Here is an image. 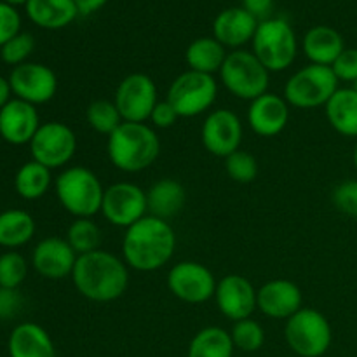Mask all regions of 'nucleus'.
Returning a JSON list of instances; mask_svg holds the SVG:
<instances>
[{
	"label": "nucleus",
	"mask_w": 357,
	"mask_h": 357,
	"mask_svg": "<svg viewBox=\"0 0 357 357\" xmlns=\"http://www.w3.org/2000/svg\"><path fill=\"white\" fill-rule=\"evenodd\" d=\"M302 289L288 279L265 282L257 293V309L271 319L288 321L302 309Z\"/></svg>",
	"instance_id": "19"
},
{
	"label": "nucleus",
	"mask_w": 357,
	"mask_h": 357,
	"mask_svg": "<svg viewBox=\"0 0 357 357\" xmlns=\"http://www.w3.org/2000/svg\"><path fill=\"white\" fill-rule=\"evenodd\" d=\"M176 250V234L166 220L152 215L126 229L122 239V255L128 267L138 272H153L162 268Z\"/></svg>",
	"instance_id": "1"
},
{
	"label": "nucleus",
	"mask_w": 357,
	"mask_h": 357,
	"mask_svg": "<svg viewBox=\"0 0 357 357\" xmlns=\"http://www.w3.org/2000/svg\"><path fill=\"white\" fill-rule=\"evenodd\" d=\"M230 337H232L234 347L241 352H248V354L260 351L265 344L264 328L258 321L251 319V317L234 323Z\"/></svg>",
	"instance_id": "33"
},
{
	"label": "nucleus",
	"mask_w": 357,
	"mask_h": 357,
	"mask_svg": "<svg viewBox=\"0 0 357 357\" xmlns=\"http://www.w3.org/2000/svg\"><path fill=\"white\" fill-rule=\"evenodd\" d=\"M23 309V296L17 289L0 288V321L13 319Z\"/></svg>",
	"instance_id": "40"
},
{
	"label": "nucleus",
	"mask_w": 357,
	"mask_h": 357,
	"mask_svg": "<svg viewBox=\"0 0 357 357\" xmlns=\"http://www.w3.org/2000/svg\"><path fill=\"white\" fill-rule=\"evenodd\" d=\"M51 169L33 159L30 162H24L14 176V188L24 201H37V199L44 197L51 188Z\"/></svg>",
	"instance_id": "30"
},
{
	"label": "nucleus",
	"mask_w": 357,
	"mask_h": 357,
	"mask_svg": "<svg viewBox=\"0 0 357 357\" xmlns=\"http://www.w3.org/2000/svg\"><path fill=\"white\" fill-rule=\"evenodd\" d=\"M337 91L338 79L331 66L310 63L289 77L282 96L289 107L310 110V108L324 107Z\"/></svg>",
	"instance_id": "8"
},
{
	"label": "nucleus",
	"mask_w": 357,
	"mask_h": 357,
	"mask_svg": "<svg viewBox=\"0 0 357 357\" xmlns=\"http://www.w3.org/2000/svg\"><path fill=\"white\" fill-rule=\"evenodd\" d=\"M260 21L244 7L222 10L213 23V37L225 47L239 49L253 40Z\"/></svg>",
	"instance_id": "21"
},
{
	"label": "nucleus",
	"mask_w": 357,
	"mask_h": 357,
	"mask_svg": "<svg viewBox=\"0 0 357 357\" xmlns=\"http://www.w3.org/2000/svg\"><path fill=\"white\" fill-rule=\"evenodd\" d=\"M218 96V82L209 73L187 72L180 73L171 82L167 98L180 117H197L213 107Z\"/></svg>",
	"instance_id": "9"
},
{
	"label": "nucleus",
	"mask_w": 357,
	"mask_h": 357,
	"mask_svg": "<svg viewBox=\"0 0 357 357\" xmlns=\"http://www.w3.org/2000/svg\"><path fill=\"white\" fill-rule=\"evenodd\" d=\"M70 278L84 298L96 303L115 302L124 295L129 284L126 261L103 250L80 255Z\"/></svg>",
	"instance_id": "2"
},
{
	"label": "nucleus",
	"mask_w": 357,
	"mask_h": 357,
	"mask_svg": "<svg viewBox=\"0 0 357 357\" xmlns=\"http://www.w3.org/2000/svg\"><path fill=\"white\" fill-rule=\"evenodd\" d=\"M21 31V16L16 7L0 2V47Z\"/></svg>",
	"instance_id": "38"
},
{
	"label": "nucleus",
	"mask_w": 357,
	"mask_h": 357,
	"mask_svg": "<svg viewBox=\"0 0 357 357\" xmlns=\"http://www.w3.org/2000/svg\"><path fill=\"white\" fill-rule=\"evenodd\" d=\"M248 122L255 135L272 138L284 131L289 122V105L284 96L265 93L264 96L251 101L248 110Z\"/></svg>",
	"instance_id": "20"
},
{
	"label": "nucleus",
	"mask_w": 357,
	"mask_h": 357,
	"mask_svg": "<svg viewBox=\"0 0 357 357\" xmlns=\"http://www.w3.org/2000/svg\"><path fill=\"white\" fill-rule=\"evenodd\" d=\"M234 342L230 331L218 326L202 328L194 335L188 345L187 357H232Z\"/></svg>",
	"instance_id": "29"
},
{
	"label": "nucleus",
	"mask_w": 357,
	"mask_h": 357,
	"mask_svg": "<svg viewBox=\"0 0 357 357\" xmlns=\"http://www.w3.org/2000/svg\"><path fill=\"white\" fill-rule=\"evenodd\" d=\"M331 128L345 138H357V91L354 87H338L324 105Z\"/></svg>",
	"instance_id": "25"
},
{
	"label": "nucleus",
	"mask_w": 357,
	"mask_h": 357,
	"mask_svg": "<svg viewBox=\"0 0 357 357\" xmlns=\"http://www.w3.org/2000/svg\"><path fill=\"white\" fill-rule=\"evenodd\" d=\"M225 169L236 183H251L258 176V162L250 152L237 150L225 159Z\"/></svg>",
	"instance_id": "35"
},
{
	"label": "nucleus",
	"mask_w": 357,
	"mask_h": 357,
	"mask_svg": "<svg viewBox=\"0 0 357 357\" xmlns=\"http://www.w3.org/2000/svg\"><path fill=\"white\" fill-rule=\"evenodd\" d=\"M216 279L206 265L199 261H180L167 274V288L185 303H204L215 298Z\"/></svg>",
	"instance_id": "13"
},
{
	"label": "nucleus",
	"mask_w": 357,
	"mask_h": 357,
	"mask_svg": "<svg viewBox=\"0 0 357 357\" xmlns=\"http://www.w3.org/2000/svg\"><path fill=\"white\" fill-rule=\"evenodd\" d=\"M257 293L258 289H255L250 279L239 274H229L216 284L215 302L227 319L237 323L250 319L257 310Z\"/></svg>",
	"instance_id": "16"
},
{
	"label": "nucleus",
	"mask_w": 357,
	"mask_h": 357,
	"mask_svg": "<svg viewBox=\"0 0 357 357\" xmlns=\"http://www.w3.org/2000/svg\"><path fill=\"white\" fill-rule=\"evenodd\" d=\"M9 357H56L51 335L37 323H21L7 340Z\"/></svg>",
	"instance_id": "22"
},
{
	"label": "nucleus",
	"mask_w": 357,
	"mask_h": 357,
	"mask_svg": "<svg viewBox=\"0 0 357 357\" xmlns=\"http://www.w3.org/2000/svg\"><path fill=\"white\" fill-rule=\"evenodd\" d=\"M79 255L73 251L68 241L61 237H45L31 253V265L42 278L59 281L72 275Z\"/></svg>",
	"instance_id": "17"
},
{
	"label": "nucleus",
	"mask_w": 357,
	"mask_h": 357,
	"mask_svg": "<svg viewBox=\"0 0 357 357\" xmlns=\"http://www.w3.org/2000/svg\"><path fill=\"white\" fill-rule=\"evenodd\" d=\"M2 2H6V3H10V6H14V7H16V6H23V3H24V6H26V2H28V0H2Z\"/></svg>",
	"instance_id": "45"
},
{
	"label": "nucleus",
	"mask_w": 357,
	"mask_h": 357,
	"mask_svg": "<svg viewBox=\"0 0 357 357\" xmlns=\"http://www.w3.org/2000/svg\"><path fill=\"white\" fill-rule=\"evenodd\" d=\"M24 7L31 23L44 30H61L79 16L73 0H28Z\"/></svg>",
	"instance_id": "26"
},
{
	"label": "nucleus",
	"mask_w": 357,
	"mask_h": 357,
	"mask_svg": "<svg viewBox=\"0 0 357 357\" xmlns=\"http://www.w3.org/2000/svg\"><path fill=\"white\" fill-rule=\"evenodd\" d=\"M108 159L124 173H139L152 166L160 153L155 129L145 122H122L107 143Z\"/></svg>",
	"instance_id": "3"
},
{
	"label": "nucleus",
	"mask_w": 357,
	"mask_h": 357,
	"mask_svg": "<svg viewBox=\"0 0 357 357\" xmlns=\"http://www.w3.org/2000/svg\"><path fill=\"white\" fill-rule=\"evenodd\" d=\"M40 126L37 107L23 100L13 98L0 110V138L9 145H30Z\"/></svg>",
	"instance_id": "18"
},
{
	"label": "nucleus",
	"mask_w": 357,
	"mask_h": 357,
	"mask_svg": "<svg viewBox=\"0 0 357 357\" xmlns=\"http://www.w3.org/2000/svg\"><path fill=\"white\" fill-rule=\"evenodd\" d=\"M243 7L257 20L264 21L268 20V14L274 7V0H243Z\"/></svg>",
	"instance_id": "42"
},
{
	"label": "nucleus",
	"mask_w": 357,
	"mask_h": 357,
	"mask_svg": "<svg viewBox=\"0 0 357 357\" xmlns=\"http://www.w3.org/2000/svg\"><path fill=\"white\" fill-rule=\"evenodd\" d=\"M35 220L23 209H7L0 213V246L16 250L30 243L35 236Z\"/></svg>",
	"instance_id": "28"
},
{
	"label": "nucleus",
	"mask_w": 357,
	"mask_h": 357,
	"mask_svg": "<svg viewBox=\"0 0 357 357\" xmlns=\"http://www.w3.org/2000/svg\"><path fill=\"white\" fill-rule=\"evenodd\" d=\"M251 44L253 54L268 72H284L293 65L298 52L295 31L282 17H268L260 21Z\"/></svg>",
	"instance_id": "5"
},
{
	"label": "nucleus",
	"mask_w": 357,
	"mask_h": 357,
	"mask_svg": "<svg viewBox=\"0 0 357 357\" xmlns=\"http://www.w3.org/2000/svg\"><path fill=\"white\" fill-rule=\"evenodd\" d=\"M10 100H13V91H10L9 79L0 75V110H2Z\"/></svg>",
	"instance_id": "44"
},
{
	"label": "nucleus",
	"mask_w": 357,
	"mask_h": 357,
	"mask_svg": "<svg viewBox=\"0 0 357 357\" xmlns=\"http://www.w3.org/2000/svg\"><path fill=\"white\" fill-rule=\"evenodd\" d=\"M114 103L124 122H146L159 103L155 82L145 73H131L119 82Z\"/></svg>",
	"instance_id": "11"
},
{
	"label": "nucleus",
	"mask_w": 357,
	"mask_h": 357,
	"mask_svg": "<svg viewBox=\"0 0 357 357\" xmlns=\"http://www.w3.org/2000/svg\"><path fill=\"white\" fill-rule=\"evenodd\" d=\"M54 190L59 204L75 218H93L101 213L105 188L100 178L84 166H70L58 174Z\"/></svg>",
	"instance_id": "4"
},
{
	"label": "nucleus",
	"mask_w": 357,
	"mask_h": 357,
	"mask_svg": "<svg viewBox=\"0 0 357 357\" xmlns=\"http://www.w3.org/2000/svg\"><path fill=\"white\" fill-rule=\"evenodd\" d=\"M344 49V37L326 24L310 28L303 37V52L314 65L331 66Z\"/></svg>",
	"instance_id": "23"
},
{
	"label": "nucleus",
	"mask_w": 357,
	"mask_h": 357,
	"mask_svg": "<svg viewBox=\"0 0 357 357\" xmlns=\"http://www.w3.org/2000/svg\"><path fill=\"white\" fill-rule=\"evenodd\" d=\"M220 79L225 89L239 100L253 101L268 93L271 72L261 65L253 51L236 49L227 54L220 70Z\"/></svg>",
	"instance_id": "6"
},
{
	"label": "nucleus",
	"mask_w": 357,
	"mask_h": 357,
	"mask_svg": "<svg viewBox=\"0 0 357 357\" xmlns=\"http://www.w3.org/2000/svg\"><path fill=\"white\" fill-rule=\"evenodd\" d=\"M146 192L142 187L129 181H121L105 188L101 215L112 225L129 229L136 222L146 216Z\"/></svg>",
	"instance_id": "12"
},
{
	"label": "nucleus",
	"mask_w": 357,
	"mask_h": 357,
	"mask_svg": "<svg viewBox=\"0 0 357 357\" xmlns=\"http://www.w3.org/2000/svg\"><path fill=\"white\" fill-rule=\"evenodd\" d=\"M9 84L14 98L35 107L49 103L58 91L56 73L47 65L33 61L14 66L9 73Z\"/></svg>",
	"instance_id": "14"
},
{
	"label": "nucleus",
	"mask_w": 357,
	"mask_h": 357,
	"mask_svg": "<svg viewBox=\"0 0 357 357\" xmlns=\"http://www.w3.org/2000/svg\"><path fill=\"white\" fill-rule=\"evenodd\" d=\"M35 49V38L33 35L24 33V31H20L16 37L10 38L7 44H3L0 47V58L6 65L20 66L23 63L28 61V58L31 56Z\"/></svg>",
	"instance_id": "36"
},
{
	"label": "nucleus",
	"mask_w": 357,
	"mask_h": 357,
	"mask_svg": "<svg viewBox=\"0 0 357 357\" xmlns=\"http://www.w3.org/2000/svg\"><path fill=\"white\" fill-rule=\"evenodd\" d=\"M354 166L357 169V143H356V149H354Z\"/></svg>",
	"instance_id": "46"
},
{
	"label": "nucleus",
	"mask_w": 357,
	"mask_h": 357,
	"mask_svg": "<svg viewBox=\"0 0 357 357\" xmlns=\"http://www.w3.org/2000/svg\"><path fill=\"white\" fill-rule=\"evenodd\" d=\"M188 68L194 72L201 73H213L220 72L227 59L225 45L220 44L215 37H201L195 38L185 52Z\"/></svg>",
	"instance_id": "27"
},
{
	"label": "nucleus",
	"mask_w": 357,
	"mask_h": 357,
	"mask_svg": "<svg viewBox=\"0 0 357 357\" xmlns=\"http://www.w3.org/2000/svg\"><path fill=\"white\" fill-rule=\"evenodd\" d=\"M66 241L77 255H87L100 250L101 230L93 218H75L66 230Z\"/></svg>",
	"instance_id": "31"
},
{
	"label": "nucleus",
	"mask_w": 357,
	"mask_h": 357,
	"mask_svg": "<svg viewBox=\"0 0 357 357\" xmlns=\"http://www.w3.org/2000/svg\"><path fill=\"white\" fill-rule=\"evenodd\" d=\"M352 87H354V89L357 91V80H356V82H354V84H352Z\"/></svg>",
	"instance_id": "47"
},
{
	"label": "nucleus",
	"mask_w": 357,
	"mask_h": 357,
	"mask_svg": "<svg viewBox=\"0 0 357 357\" xmlns=\"http://www.w3.org/2000/svg\"><path fill=\"white\" fill-rule=\"evenodd\" d=\"M28 275V264L17 251L0 255V288L17 289Z\"/></svg>",
	"instance_id": "34"
},
{
	"label": "nucleus",
	"mask_w": 357,
	"mask_h": 357,
	"mask_svg": "<svg viewBox=\"0 0 357 357\" xmlns=\"http://www.w3.org/2000/svg\"><path fill=\"white\" fill-rule=\"evenodd\" d=\"M243 122L237 117L236 112L229 108L213 110L206 117L201 129V139L204 149L215 157H229L234 152L241 150L243 143Z\"/></svg>",
	"instance_id": "15"
},
{
	"label": "nucleus",
	"mask_w": 357,
	"mask_h": 357,
	"mask_svg": "<svg viewBox=\"0 0 357 357\" xmlns=\"http://www.w3.org/2000/svg\"><path fill=\"white\" fill-rule=\"evenodd\" d=\"M284 340L298 357H321L333 342V330L324 314L302 307L286 321Z\"/></svg>",
	"instance_id": "7"
},
{
	"label": "nucleus",
	"mask_w": 357,
	"mask_h": 357,
	"mask_svg": "<svg viewBox=\"0 0 357 357\" xmlns=\"http://www.w3.org/2000/svg\"><path fill=\"white\" fill-rule=\"evenodd\" d=\"M178 119H180V115H178V112L174 110L173 105H171L167 100H164L155 105V108H153L149 121L152 122V128L169 129L176 124Z\"/></svg>",
	"instance_id": "41"
},
{
	"label": "nucleus",
	"mask_w": 357,
	"mask_h": 357,
	"mask_svg": "<svg viewBox=\"0 0 357 357\" xmlns=\"http://www.w3.org/2000/svg\"><path fill=\"white\" fill-rule=\"evenodd\" d=\"M73 2H75L77 9H79V14H82V16H89V14L100 10L108 0H73Z\"/></svg>",
	"instance_id": "43"
},
{
	"label": "nucleus",
	"mask_w": 357,
	"mask_h": 357,
	"mask_svg": "<svg viewBox=\"0 0 357 357\" xmlns=\"http://www.w3.org/2000/svg\"><path fill=\"white\" fill-rule=\"evenodd\" d=\"M31 159L49 169H59L73 159L77 136L72 128L58 121L44 122L30 142Z\"/></svg>",
	"instance_id": "10"
},
{
	"label": "nucleus",
	"mask_w": 357,
	"mask_h": 357,
	"mask_svg": "<svg viewBox=\"0 0 357 357\" xmlns=\"http://www.w3.org/2000/svg\"><path fill=\"white\" fill-rule=\"evenodd\" d=\"M335 208L344 215L357 218V180H345L331 194Z\"/></svg>",
	"instance_id": "37"
},
{
	"label": "nucleus",
	"mask_w": 357,
	"mask_h": 357,
	"mask_svg": "<svg viewBox=\"0 0 357 357\" xmlns=\"http://www.w3.org/2000/svg\"><path fill=\"white\" fill-rule=\"evenodd\" d=\"M87 124L93 131L100 135L110 136L119 126L122 124V117L119 108L115 107L114 101L110 100H96L87 107L86 110Z\"/></svg>",
	"instance_id": "32"
},
{
	"label": "nucleus",
	"mask_w": 357,
	"mask_h": 357,
	"mask_svg": "<svg viewBox=\"0 0 357 357\" xmlns=\"http://www.w3.org/2000/svg\"><path fill=\"white\" fill-rule=\"evenodd\" d=\"M331 70L337 75L338 82H352L357 80V49L345 47L344 52L331 65Z\"/></svg>",
	"instance_id": "39"
},
{
	"label": "nucleus",
	"mask_w": 357,
	"mask_h": 357,
	"mask_svg": "<svg viewBox=\"0 0 357 357\" xmlns=\"http://www.w3.org/2000/svg\"><path fill=\"white\" fill-rule=\"evenodd\" d=\"M185 199H187V194L180 181L173 178H162L146 190L149 215L167 222L183 209Z\"/></svg>",
	"instance_id": "24"
}]
</instances>
